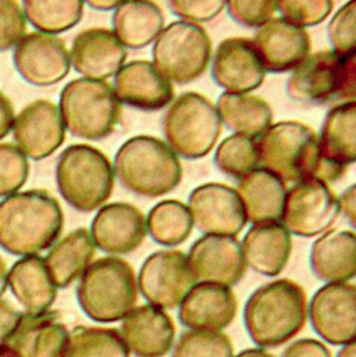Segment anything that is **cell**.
Listing matches in <instances>:
<instances>
[{"label": "cell", "instance_id": "obj_7", "mask_svg": "<svg viewBox=\"0 0 356 357\" xmlns=\"http://www.w3.org/2000/svg\"><path fill=\"white\" fill-rule=\"evenodd\" d=\"M59 113L73 137L101 141L112 135L121 117V106L107 81L78 78L68 82L59 100Z\"/></svg>", "mask_w": 356, "mask_h": 357}, {"label": "cell", "instance_id": "obj_50", "mask_svg": "<svg viewBox=\"0 0 356 357\" xmlns=\"http://www.w3.org/2000/svg\"><path fill=\"white\" fill-rule=\"evenodd\" d=\"M234 357H276L273 354H270L267 349H262V348H249L245 349Z\"/></svg>", "mask_w": 356, "mask_h": 357}, {"label": "cell", "instance_id": "obj_17", "mask_svg": "<svg viewBox=\"0 0 356 357\" xmlns=\"http://www.w3.org/2000/svg\"><path fill=\"white\" fill-rule=\"evenodd\" d=\"M15 146L32 160H43L53 155L66 139L59 107L47 99H38L25 106L14 120Z\"/></svg>", "mask_w": 356, "mask_h": 357}, {"label": "cell", "instance_id": "obj_51", "mask_svg": "<svg viewBox=\"0 0 356 357\" xmlns=\"http://www.w3.org/2000/svg\"><path fill=\"white\" fill-rule=\"evenodd\" d=\"M7 274H8V270H7L6 261L0 256V296L6 292V288H7Z\"/></svg>", "mask_w": 356, "mask_h": 357}, {"label": "cell", "instance_id": "obj_14", "mask_svg": "<svg viewBox=\"0 0 356 357\" xmlns=\"http://www.w3.org/2000/svg\"><path fill=\"white\" fill-rule=\"evenodd\" d=\"M13 63L21 78L34 86H50L64 79L71 70L66 42L43 32H29L17 43Z\"/></svg>", "mask_w": 356, "mask_h": 357}, {"label": "cell", "instance_id": "obj_24", "mask_svg": "<svg viewBox=\"0 0 356 357\" xmlns=\"http://www.w3.org/2000/svg\"><path fill=\"white\" fill-rule=\"evenodd\" d=\"M71 66L87 79L105 81L114 75L127 60V49L112 29L88 28L73 40Z\"/></svg>", "mask_w": 356, "mask_h": 357}, {"label": "cell", "instance_id": "obj_53", "mask_svg": "<svg viewBox=\"0 0 356 357\" xmlns=\"http://www.w3.org/2000/svg\"><path fill=\"white\" fill-rule=\"evenodd\" d=\"M0 357H17V355H15L10 348H7V347L4 345V347L0 348Z\"/></svg>", "mask_w": 356, "mask_h": 357}, {"label": "cell", "instance_id": "obj_34", "mask_svg": "<svg viewBox=\"0 0 356 357\" xmlns=\"http://www.w3.org/2000/svg\"><path fill=\"white\" fill-rule=\"evenodd\" d=\"M147 228L152 239L162 246L184 243L193 228L188 206L181 200H162L147 217Z\"/></svg>", "mask_w": 356, "mask_h": 357}, {"label": "cell", "instance_id": "obj_32", "mask_svg": "<svg viewBox=\"0 0 356 357\" xmlns=\"http://www.w3.org/2000/svg\"><path fill=\"white\" fill-rule=\"evenodd\" d=\"M356 102L334 106L326 114L319 146L322 158L334 166L348 169L356 160Z\"/></svg>", "mask_w": 356, "mask_h": 357}, {"label": "cell", "instance_id": "obj_35", "mask_svg": "<svg viewBox=\"0 0 356 357\" xmlns=\"http://www.w3.org/2000/svg\"><path fill=\"white\" fill-rule=\"evenodd\" d=\"M63 357H131L117 328L78 326L68 333Z\"/></svg>", "mask_w": 356, "mask_h": 357}, {"label": "cell", "instance_id": "obj_40", "mask_svg": "<svg viewBox=\"0 0 356 357\" xmlns=\"http://www.w3.org/2000/svg\"><path fill=\"white\" fill-rule=\"evenodd\" d=\"M356 3L348 1L332 18L329 24V39L333 52L340 56L355 53Z\"/></svg>", "mask_w": 356, "mask_h": 357}, {"label": "cell", "instance_id": "obj_31", "mask_svg": "<svg viewBox=\"0 0 356 357\" xmlns=\"http://www.w3.org/2000/svg\"><path fill=\"white\" fill-rule=\"evenodd\" d=\"M113 32L124 47L149 46L165 28V14L154 1H123L113 13Z\"/></svg>", "mask_w": 356, "mask_h": 357}, {"label": "cell", "instance_id": "obj_15", "mask_svg": "<svg viewBox=\"0 0 356 357\" xmlns=\"http://www.w3.org/2000/svg\"><path fill=\"white\" fill-rule=\"evenodd\" d=\"M188 210L205 235L237 236L248 222L237 190L218 182L196 186L188 197Z\"/></svg>", "mask_w": 356, "mask_h": 357}, {"label": "cell", "instance_id": "obj_10", "mask_svg": "<svg viewBox=\"0 0 356 357\" xmlns=\"http://www.w3.org/2000/svg\"><path fill=\"white\" fill-rule=\"evenodd\" d=\"M154 66L179 85L196 81L212 60V39L206 29L195 22L173 21L155 39Z\"/></svg>", "mask_w": 356, "mask_h": 357}, {"label": "cell", "instance_id": "obj_12", "mask_svg": "<svg viewBox=\"0 0 356 357\" xmlns=\"http://www.w3.org/2000/svg\"><path fill=\"white\" fill-rule=\"evenodd\" d=\"M137 282L138 291L148 305L162 310L178 307L196 284L186 255L176 249L158 250L149 255L141 266Z\"/></svg>", "mask_w": 356, "mask_h": 357}, {"label": "cell", "instance_id": "obj_23", "mask_svg": "<svg viewBox=\"0 0 356 357\" xmlns=\"http://www.w3.org/2000/svg\"><path fill=\"white\" fill-rule=\"evenodd\" d=\"M235 292L223 285L195 284L178 306V320L186 330L224 331L237 317Z\"/></svg>", "mask_w": 356, "mask_h": 357}, {"label": "cell", "instance_id": "obj_41", "mask_svg": "<svg viewBox=\"0 0 356 357\" xmlns=\"http://www.w3.org/2000/svg\"><path fill=\"white\" fill-rule=\"evenodd\" d=\"M334 8L330 0L316 1H277V10L285 21L305 28L315 26L323 22Z\"/></svg>", "mask_w": 356, "mask_h": 357}, {"label": "cell", "instance_id": "obj_5", "mask_svg": "<svg viewBox=\"0 0 356 357\" xmlns=\"http://www.w3.org/2000/svg\"><path fill=\"white\" fill-rule=\"evenodd\" d=\"M114 173L130 192L159 197L173 192L182 179V166L172 148L159 138L138 135L116 153Z\"/></svg>", "mask_w": 356, "mask_h": 357}, {"label": "cell", "instance_id": "obj_43", "mask_svg": "<svg viewBox=\"0 0 356 357\" xmlns=\"http://www.w3.org/2000/svg\"><path fill=\"white\" fill-rule=\"evenodd\" d=\"M230 17L239 25L256 28L274 18L277 1H241L232 0L225 3Z\"/></svg>", "mask_w": 356, "mask_h": 357}, {"label": "cell", "instance_id": "obj_30", "mask_svg": "<svg viewBox=\"0 0 356 357\" xmlns=\"http://www.w3.org/2000/svg\"><path fill=\"white\" fill-rule=\"evenodd\" d=\"M96 246L87 228H77L57 241L45 259L56 288H68L78 281L94 261Z\"/></svg>", "mask_w": 356, "mask_h": 357}, {"label": "cell", "instance_id": "obj_37", "mask_svg": "<svg viewBox=\"0 0 356 357\" xmlns=\"http://www.w3.org/2000/svg\"><path fill=\"white\" fill-rule=\"evenodd\" d=\"M214 165L228 177L244 178L260 166L256 141L239 134L225 138L214 153Z\"/></svg>", "mask_w": 356, "mask_h": 357}, {"label": "cell", "instance_id": "obj_13", "mask_svg": "<svg viewBox=\"0 0 356 357\" xmlns=\"http://www.w3.org/2000/svg\"><path fill=\"white\" fill-rule=\"evenodd\" d=\"M308 319L312 330L334 347L356 340V287L351 282L326 284L308 302Z\"/></svg>", "mask_w": 356, "mask_h": 357}, {"label": "cell", "instance_id": "obj_20", "mask_svg": "<svg viewBox=\"0 0 356 357\" xmlns=\"http://www.w3.org/2000/svg\"><path fill=\"white\" fill-rule=\"evenodd\" d=\"M119 331L127 351L135 357H165L176 342L172 316L148 303L135 306L121 320Z\"/></svg>", "mask_w": 356, "mask_h": 357}, {"label": "cell", "instance_id": "obj_3", "mask_svg": "<svg viewBox=\"0 0 356 357\" xmlns=\"http://www.w3.org/2000/svg\"><path fill=\"white\" fill-rule=\"evenodd\" d=\"M308 321V295L298 282L280 278L255 289L244 307L245 330L258 348L292 341Z\"/></svg>", "mask_w": 356, "mask_h": 357}, {"label": "cell", "instance_id": "obj_28", "mask_svg": "<svg viewBox=\"0 0 356 357\" xmlns=\"http://www.w3.org/2000/svg\"><path fill=\"white\" fill-rule=\"evenodd\" d=\"M7 287L28 314L50 310L57 298V288L39 255L24 256L13 264L7 274Z\"/></svg>", "mask_w": 356, "mask_h": 357}, {"label": "cell", "instance_id": "obj_39", "mask_svg": "<svg viewBox=\"0 0 356 357\" xmlns=\"http://www.w3.org/2000/svg\"><path fill=\"white\" fill-rule=\"evenodd\" d=\"M29 176V163L14 144H0V197L17 193Z\"/></svg>", "mask_w": 356, "mask_h": 357}, {"label": "cell", "instance_id": "obj_4", "mask_svg": "<svg viewBox=\"0 0 356 357\" xmlns=\"http://www.w3.org/2000/svg\"><path fill=\"white\" fill-rule=\"evenodd\" d=\"M75 295L81 310L92 321H121L138 302L135 270L121 257H101L82 274Z\"/></svg>", "mask_w": 356, "mask_h": 357}, {"label": "cell", "instance_id": "obj_49", "mask_svg": "<svg viewBox=\"0 0 356 357\" xmlns=\"http://www.w3.org/2000/svg\"><path fill=\"white\" fill-rule=\"evenodd\" d=\"M123 1H109V0H91L87 4L95 10H116Z\"/></svg>", "mask_w": 356, "mask_h": 357}, {"label": "cell", "instance_id": "obj_47", "mask_svg": "<svg viewBox=\"0 0 356 357\" xmlns=\"http://www.w3.org/2000/svg\"><path fill=\"white\" fill-rule=\"evenodd\" d=\"M15 112L11 100L0 91V141L6 138L13 130Z\"/></svg>", "mask_w": 356, "mask_h": 357}, {"label": "cell", "instance_id": "obj_42", "mask_svg": "<svg viewBox=\"0 0 356 357\" xmlns=\"http://www.w3.org/2000/svg\"><path fill=\"white\" fill-rule=\"evenodd\" d=\"M27 33V20L21 4L0 1V52L14 49Z\"/></svg>", "mask_w": 356, "mask_h": 357}, {"label": "cell", "instance_id": "obj_46", "mask_svg": "<svg viewBox=\"0 0 356 357\" xmlns=\"http://www.w3.org/2000/svg\"><path fill=\"white\" fill-rule=\"evenodd\" d=\"M21 313L15 310L8 302L0 299V348L6 345L13 333Z\"/></svg>", "mask_w": 356, "mask_h": 357}, {"label": "cell", "instance_id": "obj_36", "mask_svg": "<svg viewBox=\"0 0 356 357\" xmlns=\"http://www.w3.org/2000/svg\"><path fill=\"white\" fill-rule=\"evenodd\" d=\"M84 1H35L21 4L25 20L38 32L56 35L74 28L84 15Z\"/></svg>", "mask_w": 356, "mask_h": 357}, {"label": "cell", "instance_id": "obj_8", "mask_svg": "<svg viewBox=\"0 0 356 357\" xmlns=\"http://www.w3.org/2000/svg\"><path fill=\"white\" fill-rule=\"evenodd\" d=\"M287 93L304 105L356 100V53L340 56L333 50L309 54L287 81Z\"/></svg>", "mask_w": 356, "mask_h": 357}, {"label": "cell", "instance_id": "obj_52", "mask_svg": "<svg viewBox=\"0 0 356 357\" xmlns=\"http://www.w3.org/2000/svg\"><path fill=\"white\" fill-rule=\"evenodd\" d=\"M336 357H356V344L351 342L348 345L341 347V349L337 352Z\"/></svg>", "mask_w": 356, "mask_h": 357}, {"label": "cell", "instance_id": "obj_11", "mask_svg": "<svg viewBox=\"0 0 356 357\" xmlns=\"http://www.w3.org/2000/svg\"><path fill=\"white\" fill-rule=\"evenodd\" d=\"M340 213L339 196L329 183L302 179L287 190L281 222L291 235L312 238L327 231Z\"/></svg>", "mask_w": 356, "mask_h": 357}, {"label": "cell", "instance_id": "obj_19", "mask_svg": "<svg viewBox=\"0 0 356 357\" xmlns=\"http://www.w3.org/2000/svg\"><path fill=\"white\" fill-rule=\"evenodd\" d=\"M96 248L109 255H128L137 250L148 235L144 213L131 203H110L99 208L91 224Z\"/></svg>", "mask_w": 356, "mask_h": 357}, {"label": "cell", "instance_id": "obj_1", "mask_svg": "<svg viewBox=\"0 0 356 357\" xmlns=\"http://www.w3.org/2000/svg\"><path fill=\"white\" fill-rule=\"evenodd\" d=\"M64 214L60 203L43 189L17 192L0 202V248L14 256H34L60 238Z\"/></svg>", "mask_w": 356, "mask_h": 357}, {"label": "cell", "instance_id": "obj_44", "mask_svg": "<svg viewBox=\"0 0 356 357\" xmlns=\"http://www.w3.org/2000/svg\"><path fill=\"white\" fill-rule=\"evenodd\" d=\"M169 8L175 15L188 22H203L217 17L224 8L225 1H169Z\"/></svg>", "mask_w": 356, "mask_h": 357}, {"label": "cell", "instance_id": "obj_29", "mask_svg": "<svg viewBox=\"0 0 356 357\" xmlns=\"http://www.w3.org/2000/svg\"><path fill=\"white\" fill-rule=\"evenodd\" d=\"M237 193L242 202L246 221L252 224L281 221L287 195L285 182L263 167L238 179Z\"/></svg>", "mask_w": 356, "mask_h": 357}, {"label": "cell", "instance_id": "obj_45", "mask_svg": "<svg viewBox=\"0 0 356 357\" xmlns=\"http://www.w3.org/2000/svg\"><path fill=\"white\" fill-rule=\"evenodd\" d=\"M281 357H333L325 342L315 338H302L291 342Z\"/></svg>", "mask_w": 356, "mask_h": 357}, {"label": "cell", "instance_id": "obj_38", "mask_svg": "<svg viewBox=\"0 0 356 357\" xmlns=\"http://www.w3.org/2000/svg\"><path fill=\"white\" fill-rule=\"evenodd\" d=\"M172 357H234V345L224 331L186 330L175 342Z\"/></svg>", "mask_w": 356, "mask_h": 357}, {"label": "cell", "instance_id": "obj_25", "mask_svg": "<svg viewBox=\"0 0 356 357\" xmlns=\"http://www.w3.org/2000/svg\"><path fill=\"white\" fill-rule=\"evenodd\" d=\"M70 330L54 310L21 313L6 347L17 357H63Z\"/></svg>", "mask_w": 356, "mask_h": 357}, {"label": "cell", "instance_id": "obj_6", "mask_svg": "<svg viewBox=\"0 0 356 357\" xmlns=\"http://www.w3.org/2000/svg\"><path fill=\"white\" fill-rule=\"evenodd\" d=\"M54 176L61 197L81 213L103 206L110 199L116 181L109 158L87 144L66 148L57 159Z\"/></svg>", "mask_w": 356, "mask_h": 357}, {"label": "cell", "instance_id": "obj_2", "mask_svg": "<svg viewBox=\"0 0 356 357\" xmlns=\"http://www.w3.org/2000/svg\"><path fill=\"white\" fill-rule=\"evenodd\" d=\"M256 144L263 169L284 182L318 178L327 183L343 178L347 173V169L322 158L318 134L301 121L272 124Z\"/></svg>", "mask_w": 356, "mask_h": 357}, {"label": "cell", "instance_id": "obj_22", "mask_svg": "<svg viewBox=\"0 0 356 357\" xmlns=\"http://www.w3.org/2000/svg\"><path fill=\"white\" fill-rule=\"evenodd\" d=\"M252 42L269 73L292 71L311 53L308 31L284 18L267 21L258 29Z\"/></svg>", "mask_w": 356, "mask_h": 357}, {"label": "cell", "instance_id": "obj_26", "mask_svg": "<svg viewBox=\"0 0 356 357\" xmlns=\"http://www.w3.org/2000/svg\"><path fill=\"white\" fill-rule=\"evenodd\" d=\"M246 267L266 275L283 273L292 253V235L281 221H265L251 227L241 243Z\"/></svg>", "mask_w": 356, "mask_h": 357}, {"label": "cell", "instance_id": "obj_48", "mask_svg": "<svg viewBox=\"0 0 356 357\" xmlns=\"http://www.w3.org/2000/svg\"><path fill=\"white\" fill-rule=\"evenodd\" d=\"M356 186L351 185L348 189H346L343 192V195L339 197V203H340V211L344 213L346 218L350 221V224L353 227H355V215H356Z\"/></svg>", "mask_w": 356, "mask_h": 357}, {"label": "cell", "instance_id": "obj_27", "mask_svg": "<svg viewBox=\"0 0 356 357\" xmlns=\"http://www.w3.org/2000/svg\"><path fill=\"white\" fill-rule=\"evenodd\" d=\"M311 270L327 284L354 280L356 274V235L353 229H332L315 241L311 249Z\"/></svg>", "mask_w": 356, "mask_h": 357}, {"label": "cell", "instance_id": "obj_9", "mask_svg": "<svg viewBox=\"0 0 356 357\" xmlns=\"http://www.w3.org/2000/svg\"><path fill=\"white\" fill-rule=\"evenodd\" d=\"M223 123L213 102L205 95L185 92L172 102L163 117V134L172 151L184 159L198 160L216 146Z\"/></svg>", "mask_w": 356, "mask_h": 357}, {"label": "cell", "instance_id": "obj_16", "mask_svg": "<svg viewBox=\"0 0 356 357\" xmlns=\"http://www.w3.org/2000/svg\"><path fill=\"white\" fill-rule=\"evenodd\" d=\"M188 264L196 284L237 285L246 273L241 242L237 236L205 235L189 250Z\"/></svg>", "mask_w": 356, "mask_h": 357}, {"label": "cell", "instance_id": "obj_33", "mask_svg": "<svg viewBox=\"0 0 356 357\" xmlns=\"http://www.w3.org/2000/svg\"><path fill=\"white\" fill-rule=\"evenodd\" d=\"M221 123L235 134L259 138L273 124V110L267 100L251 93H221L217 100Z\"/></svg>", "mask_w": 356, "mask_h": 357}, {"label": "cell", "instance_id": "obj_18", "mask_svg": "<svg viewBox=\"0 0 356 357\" xmlns=\"http://www.w3.org/2000/svg\"><path fill=\"white\" fill-rule=\"evenodd\" d=\"M266 70L249 38H227L212 60L213 81L227 93H249L265 81Z\"/></svg>", "mask_w": 356, "mask_h": 357}, {"label": "cell", "instance_id": "obj_21", "mask_svg": "<svg viewBox=\"0 0 356 357\" xmlns=\"http://www.w3.org/2000/svg\"><path fill=\"white\" fill-rule=\"evenodd\" d=\"M113 91L120 103L144 112L162 110L175 99L172 81L147 60L123 66L116 73Z\"/></svg>", "mask_w": 356, "mask_h": 357}]
</instances>
